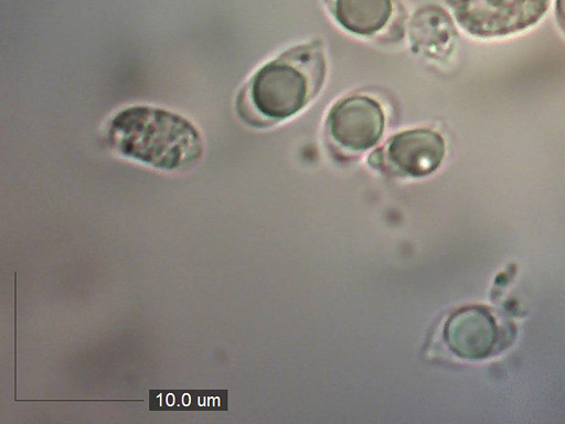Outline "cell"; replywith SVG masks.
Returning <instances> with one entry per match:
<instances>
[{
	"label": "cell",
	"mask_w": 565,
	"mask_h": 424,
	"mask_svg": "<svg viewBox=\"0 0 565 424\" xmlns=\"http://www.w3.org/2000/svg\"><path fill=\"white\" fill-rule=\"evenodd\" d=\"M107 139L121 155L157 168L178 169L195 162L203 139L185 117L149 105H135L109 121Z\"/></svg>",
	"instance_id": "cell-1"
},
{
	"label": "cell",
	"mask_w": 565,
	"mask_h": 424,
	"mask_svg": "<svg viewBox=\"0 0 565 424\" xmlns=\"http://www.w3.org/2000/svg\"><path fill=\"white\" fill-rule=\"evenodd\" d=\"M318 45H300L262 66L249 84V97L264 117L281 120L298 114L319 92L324 77Z\"/></svg>",
	"instance_id": "cell-2"
},
{
	"label": "cell",
	"mask_w": 565,
	"mask_h": 424,
	"mask_svg": "<svg viewBox=\"0 0 565 424\" xmlns=\"http://www.w3.org/2000/svg\"><path fill=\"white\" fill-rule=\"evenodd\" d=\"M384 124L381 105L364 95L338 100L327 117V127L333 140L352 151L373 147L383 135Z\"/></svg>",
	"instance_id": "cell-4"
},
{
	"label": "cell",
	"mask_w": 565,
	"mask_h": 424,
	"mask_svg": "<svg viewBox=\"0 0 565 424\" xmlns=\"http://www.w3.org/2000/svg\"><path fill=\"white\" fill-rule=\"evenodd\" d=\"M334 20L356 35H373L393 17L394 0H329Z\"/></svg>",
	"instance_id": "cell-8"
},
{
	"label": "cell",
	"mask_w": 565,
	"mask_h": 424,
	"mask_svg": "<svg viewBox=\"0 0 565 424\" xmlns=\"http://www.w3.org/2000/svg\"><path fill=\"white\" fill-rule=\"evenodd\" d=\"M555 17L559 28L565 32V0H555Z\"/></svg>",
	"instance_id": "cell-9"
},
{
	"label": "cell",
	"mask_w": 565,
	"mask_h": 424,
	"mask_svg": "<svg viewBox=\"0 0 565 424\" xmlns=\"http://www.w3.org/2000/svg\"><path fill=\"white\" fill-rule=\"evenodd\" d=\"M551 0H449L456 22L468 34L497 39L535 25Z\"/></svg>",
	"instance_id": "cell-3"
},
{
	"label": "cell",
	"mask_w": 565,
	"mask_h": 424,
	"mask_svg": "<svg viewBox=\"0 0 565 424\" xmlns=\"http://www.w3.org/2000/svg\"><path fill=\"white\" fill-rule=\"evenodd\" d=\"M449 349L467 360L484 359L493 351L498 327L490 311L481 306H467L452 312L444 328Z\"/></svg>",
	"instance_id": "cell-6"
},
{
	"label": "cell",
	"mask_w": 565,
	"mask_h": 424,
	"mask_svg": "<svg viewBox=\"0 0 565 424\" xmlns=\"http://www.w3.org/2000/svg\"><path fill=\"white\" fill-rule=\"evenodd\" d=\"M446 153L441 135L417 128L394 135L386 145L384 159L392 170L407 177H425L438 169Z\"/></svg>",
	"instance_id": "cell-5"
},
{
	"label": "cell",
	"mask_w": 565,
	"mask_h": 424,
	"mask_svg": "<svg viewBox=\"0 0 565 424\" xmlns=\"http://www.w3.org/2000/svg\"><path fill=\"white\" fill-rule=\"evenodd\" d=\"M457 32L449 14L440 7L426 6L415 11L409 22V40L426 56L441 59L455 47Z\"/></svg>",
	"instance_id": "cell-7"
}]
</instances>
